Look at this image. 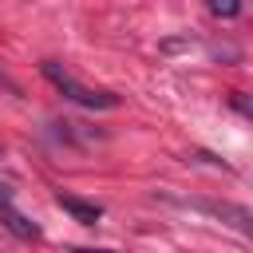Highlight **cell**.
I'll list each match as a JSON object with an SVG mask.
<instances>
[{"mask_svg":"<svg viewBox=\"0 0 253 253\" xmlns=\"http://www.w3.org/2000/svg\"><path fill=\"white\" fill-rule=\"evenodd\" d=\"M40 71H43V79H47L63 99H71V103H79V107H87V111H115V107H119V95H111V91H95V87L79 83V79H75L67 67H59L55 59H43Z\"/></svg>","mask_w":253,"mask_h":253,"instance_id":"6da1fadb","label":"cell"},{"mask_svg":"<svg viewBox=\"0 0 253 253\" xmlns=\"http://www.w3.org/2000/svg\"><path fill=\"white\" fill-rule=\"evenodd\" d=\"M0 87H4V91H8V95H20V83H16V79H8V75H4V71H0Z\"/></svg>","mask_w":253,"mask_h":253,"instance_id":"5b68a950","label":"cell"},{"mask_svg":"<svg viewBox=\"0 0 253 253\" xmlns=\"http://www.w3.org/2000/svg\"><path fill=\"white\" fill-rule=\"evenodd\" d=\"M55 202H59V206H63L75 221H83V225H95V221L103 217V210H99L95 202H79V198H71V194H59Z\"/></svg>","mask_w":253,"mask_h":253,"instance_id":"3957f363","label":"cell"},{"mask_svg":"<svg viewBox=\"0 0 253 253\" xmlns=\"http://www.w3.org/2000/svg\"><path fill=\"white\" fill-rule=\"evenodd\" d=\"M0 217H4V225H8L16 237H24V241H28V237H40V225H36V221H28V217H24V213L12 206L8 186H0Z\"/></svg>","mask_w":253,"mask_h":253,"instance_id":"7a4b0ae2","label":"cell"},{"mask_svg":"<svg viewBox=\"0 0 253 253\" xmlns=\"http://www.w3.org/2000/svg\"><path fill=\"white\" fill-rule=\"evenodd\" d=\"M206 8H210L213 16H221V20L241 16V0H206Z\"/></svg>","mask_w":253,"mask_h":253,"instance_id":"277c9868","label":"cell"}]
</instances>
